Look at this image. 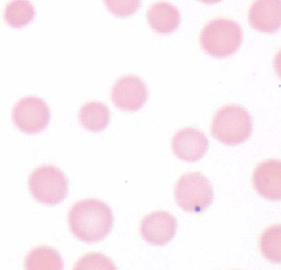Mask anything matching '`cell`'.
<instances>
[{
  "instance_id": "obj_11",
  "label": "cell",
  "mask_w": 281,
  "mask_h": 270,
  "mask_svg": "<svg viewBox=\"0 0 281 270\" xmlns=\"http://www.w3.org/2000/svg\"><path fill=\"white\" fill-rule=\"evenodd\" d=\"M280 1H256L248 9V19L254 29L273 33L280 27Z\"/></svg>"
},
{
  "instance_id": "obj_6",
  "label": "cell",
  "mask_w": 281,
  "mask_h": 270,
  "mask_svg": "<svg viewBox=\"0 0 281 270\" xmlns=\"http://www.w3.org/2000/svg\"><path fill=\"white\" fill-rule=\"evenodd\" d=\"M11 116L14 124L20 130L33 134L45 128L50 120L51 112L47 104L41 98L28 95L15 104Z\"/></svg>"
},
{
  "instance_id": "obj_17",
  "label": "cell",
  "mask_w": 281,
  "mask_h": 270,
  "mask_svg": "<svg viewBox=\"0 0 281 270\" xmlns=\"http://www.w3.org/2000/svg\"><path fill=\"white\" fill-rule=\"evenodd\" d=\"M111 12L118 16H127L134 13L140 6L139 1H104Z\"/></svg>"
},
{
  "instance_id": "obj_10",
  "label": "cell",
  "mask_w": 281,
  "mask_h": 270,
  "mask_svg": "<svg viewBox=\"0 0 281 270\" xmlns=\"http://www.w3.org/2000/svg\"><path fill=\"white\" fill-rule=\"evenodd\" d=\"M281 163L277 159L265 160L255 167L252 174V185L262 197L273 201L281 198Z\"/></svg>"
},
{
  "instance_id": "obj_1",
  "label": "cell",
  "mask_w": 281,
  "mask_h": 270,
  "mask_svg": "<svg viewBox=\"0 0 281 270\" xmlns=\"http://www.w3.org/2000/svg\"><path fill=\"white\" fill-rule=\"evenodd\" d=\"M113 220L109 205L93 198L82 200L73 204L67 216L68 227L73 234L88 243L105 238L112 229Z\"/></svg>"
},
{
  "instance_id": "obj_15",
  "label": "cell",
  "mask_w": 281,
  "mask_h": 270,
  "mask_svg": "<svg viewBox=\"0 0 281 270\" xmlns=\"http://www.w3.org/2000/svg\"><path fill=\"white\" fill-rule=\"evenodd\" d=\"M35 13L34 7L30 2L15 0L7 4L4 11V18L10 26L20 28L32 20Z\"/></svg>"
},
{
  "instance_id": "obj_3",
  "label": "cell",
  "mask_w": 281,
  "mask_h": 270,
  "mask_svg": "<svg viewBox=\"0 0 281 270\" xmlns=\"http://www.w3.org/2000/svg\"><path fill=\"white\" fill-rule=\"evenodd\" d=\"M253 121L249 112L238 104H228L215 113L211 124L213 137L229 145L245 141L251 135Z\"/></svg>"
},
{
  "instance_id": "obj_8",
  "label": "cell",
  "mask_w": 281,
  "mask_h": 270,
  "mask_svg": "<svg viewBox=\"0 0 281 270\" xmlns=\"http://www.w3.org/2000/svg\"><path fill=\"white\" fill-rule=\"evenodd\" d=\"M177 227L176 219L168 211L158 210L145 215L139 225L143 239L154 246H162L174 238Z\"/></svg>"
},
{
  "instance_id": "obj_16",
  "label": "cell",
  "mask_w": 281,
  "mask_h": 270,
  "mask_svg": "<svg viewBox=\"0 0 281 270\" xmlns=\"http://www.w3.org/2000/svg\"><path fill=\"white\" fill-rule=\"evenodd\" d=\"M280 225H273L266 229L259 238V247L263 257L274 263L280 262Z\"/></svg>"
},
{
  "instance_id": "obj_13",
  "label": "cell",
  "mask_w": 281,
  "mask_h": 270,
  "mask_svg": "<svg viewBox=\"0 0 281 270\" xmlns=\"http://www.w3.org/2000/svg\"><path fill=\"white\" fill-rule=\"evenodd\" d=\"M79 118L85 129L99 132L107 126L110 120V111L104 104L99 101H89L81 107Z\"/></svg>"
},
{
  "instance_id": "obj_2",
  "label": "cell",
  "mask_w": 281,
  "mask_h": 270,
  "mask_svg": "<svg viewBox=\"0 0 281 270\" xmlns=\"http://www.w3.org/2000/svg\"><path fill=\"white\" fill-rule=\"evenodd\" d=\"M243 30L239 23L225 17L209 20L199 35L203 50L209 55L224 58L235 53L243 40Z\"/></svg>"
},
{
  "instance_id": "obj_4",
  "label": "cell",
  "mask_w": 281,
  "mask_h": 270,
  "mask_svg": "<svg viewBox=\"0 0 281 270\" xmlns=\"http://www.w3.org/2000/svg\"><path fill=\"white\" fill-rule=\"evenodd\" d=\"M174 198L183 210L200 213L213 203L214 193L209 181L199 172H189L181 175L174 187Z\"/></svg>"
},
{
  "instance_id": "obj_12",
  "label": "cell",
  "mask_w": 281,
  "mask_h": 270,
  "mask_svg": "<svg viewBox=\"0 0 281 270\" xmlns=\"http://www.w3.org/2000/svg\"><path fill=\"white\" fill-rule=\"evenodd\" d=\"M146 16L151 27L161 34L173 32L180 22L178 8L167 2H157L152 4L147 10Z\"/></svg>"
},
{
  "instance_id": "obj_5",
  "label": "cell",
  "mask_w": 281,
  "mask_h": 270,
  "mask_svg": "<svg viewBox=\"0 0 281 270\" xmlns=\"http://www.w3.org/2000/svg\"><path fill=\"white\" fill-rule=\"evenodd\" d=\"M28 187L37 201L48 205L60 203L66 197L68 183L63 172L50 164L36 167L30 175Z\"/></svg>"
},
{
  "instance_id": "obj_9",
  "label": "cell",
  "mask_w": 281,
  "mask_h": 270,
  "mask_svg": "<svg viewBox=\"0 0 281 270\" xmlns=\"http://www.w3.org/2000/svg\"><path fill=\"white\" fill-rule=\"evenodd\" d=\"M172 150L175 156L185 161L194 162L201 159L209 147L208 138L204 133L194 128L185 127L174 135Z\"/></svg>"
},
{
  "instance_id": "obj_7",
  "label": "cell",
  "mask_w": 281,
  "mask_h": 270,
  "mask_svg": "<svg viewBox=\"0 0 281 270\" xmlns=\"http://www.w3.org/2000/svg\"><path fill=\"white\" fill-rule=\"evenodd\" d=\"M147 96V88L144 81L139 77L131 75L119 78L111 91L114 105L121 110L128 111L138 110L146 102Z\"/></svg>"
},
{
  "instance_id": "obj_14",
  "label": "cell",
  "mask_w": 281,
  "mask_h": 270,
  "mask_svg": "<svg viewBox=\"0 0 281 270\" xmlns=\"http://www.w3.org/2000/svg\"><path fill=\"white\" fill-rule=\"evenodd\" d=\"M63 261L59 253L54 249L45 246L36 247L27 255L25 269H62Z\"/></svg>"
}]
</instances>
